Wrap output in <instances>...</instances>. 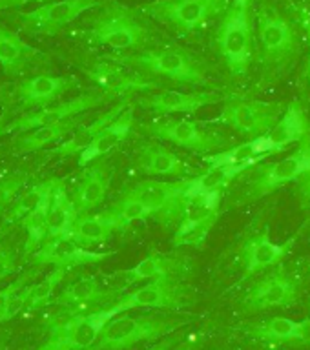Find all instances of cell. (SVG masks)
<instances>
[{
    "instance_id": "1",
    "label": "cell",
    "mask_w": 310,
    "mask_h": 350,
    "mask_svg": "<svg viewBox=\"0 0 310 350\" xmlns=\"http://www.w3.org/2000/svg\"><path fill=\"white\" fill-rule=\"evenodd\" d=\"M73 35L95 46L112 48L115 51H142L155 40L152 27L135 11L126 5L106 0L101 11Z\"/></svg>"
},
{
    "instance_id": "2",
    "label": "cell",
    "mask_w": 310,
    "mask_h": 350,
    "mask_svg": "<svg viewBox=\"0 0 310 350\" xmlns=\"http://www.w3.org/2000/svg\"><path fill=\"white\" fill-rule=\"evenodd\" d=\"M259 62L267 81H274L294 64L300 55V37L296 26L274 5H261L257 11Z\"/></svg>"
},
{
    "instance_id": "3",
    "label": "cell",
    "mask_w": 310,
    "mask_h": 350,
    "mask_svg": "<svg viewBox=\"0 0 310 350\" xmlns=\"http://www.w3.org/2000/svg\"><path fill=\"white\" fill-rule=\"evenodd\" d=\"M190 317L161 314H117L106 323L90 350H125L142 341H157L188 325Z\"/></svg>"
},
{
    "instance_id": "4",
    "label": "cell",
    "mask_w": 310,
    "mask_h": 350,
    "mask_svg": "<svg viewBox=\"0 0 310 350\" xmlns=\"http://www.w3.org/2000/svg\"><path fill=\"white\" fill-rule=\"evenodd\" d=\"M106 59L119 62V64L153 73V75L166 77L170 81L181 84H194L205 86L210 82L207 66L197 59L196 55L183 48H148L137 53L126 55H106Z\"/></svg>"
},
{
    "instance_id": "5",
    "label": "cell",
    "mask_w": 310,
    "mask_h": 350,
    "mask_svg": "<svg viewBox=\"0 0 310 350\" xmlns=\"http://www.w3.org/2000/svg\"><path fill=\"white\" fill-rule=\"evenodd\" d=\"M218 49L234 77H245L254 59L252 0H230L218 27Z\"/></svg>"
},
{
    "instance_id": "6",
    "label": "cell",
    "mask_w": 310,
    "mask_h": 350,
    "mask_svg": "<svg viewBox=\"0 0 310 350\" xmlns=\"http://www.w3.org/2000/svg\"><path fill=\"white\" fill-rule=\"evenodd\" d=\"M104 2L106 0H55L31 11H16L15 15H10V21L26 35L53 37L86 11L101 8Z\"/></svg>"
},
{
    "instance_id": "7",
    "label": "cell",
    "mask_w": 310,
    "mask_h": 350,
    "mask_svg": "<svg viewBox=\"0 0 310 350\" xmlns=\"http://www.w3.org/2000/svg\"><path fill=\"white\" fill-rule=\"evenodd\" d=\"M230 0H153L139 8L142 15L190 35L210 18L224 13Z\"/></svg>"
},
{
    "instance_id": "8",
    "label": "cell",
    "mask_w": 310,
    "mask_h": 350,
    "mask_svg": "<svg viewBox=\"0 0 310 350\" xmlns=\"http://www.w3.org/2000/svg\"><path fill=\"white\" fill-rule=\"evenodd\" d=\"M221 199H223V190L186 197L179 224L172 237V245L175 248L179 246L203 248L210 230L218 223L221 213Z\"/></svg>"
},
{
    "instance_id": "9",
    "label": "cell",
    "mask_w": 310,
    "mask_h": 350,
    "mask_svg": "<svg viewBox=\"0 0 310 350\" xmlns=\"http://www.w3.org/2000/svg\"><path fill=\"white\" fill-rule=\"evenodd\" d=\"M114 316H117L114 308H103L51 323L49 339L38 350H90Z\"/></svg>"
},
{
    "instance_id": "10",
    "label": "cell",
    "mask_w": 310,
    "mask_h": 350,
    "mask_svg": "<svg viewBox=\"0 0 310 350\" xmlns=\"http://www.w3.org/2000/svg\"><path fill=\"white\" fill-rule=\"evenodd\" d=\"M192 286L177 275H166L148 281L144 286L133 290L112 308L115 314L133 310V308H163V310H181L192 303Z\"/></svg>"
},
{
    "instance_id": "11",
    "label": "cell",
    "mask_w": 310,
    "mask_h": 350,
    "mask_svg": "<svg viewBox=\"0 0 310 350\" xmlns=\"http://www.w3.org/2000/svg\"><path fill=\"white\" fill-rule=\"evenodd\" d=\"M112 98H114L112 95H106L103 92H92L77 95L75 98H70L64 103L49 104V106H44V108H38L35 111H29V113L10 120L8 124L0 128V137L10 135V133H26V131L44 128V126L59 124L62 120L82 115L88 109L97 108L101 104H106Z\"/></svg>"
},
{
    "instance_id": "12",
    "label": "cell",
    "mask_w": 310,
    "mask_h": 350,
    "mask_svg": "<svg viewBox=\"0 0 310 350\" xmlns=\"http://www.w3.org/2000/svg\"><path fill=\"white\" fill-rule=\"evenodd\" d=\"M81 71L106 95H112L114 98L126 97L131 93L150 92L155 88H161V84L155 81H150L141 73H135L130 68L106 59V57H97V59H86V62L79 64Z\"/></svg>"
},
{
    "instance_id": "13",
    "label": "cell",
    "mask_w": 310,
    "mask_h": 350,
    "mask_svg": "<svg viewBox=\"0 0 310 350\" xmlns=\"http://www.w3.org/2000/svg\"><path fill=\"white\" fill-rule=\"evenodd\" d=\"M301 292V279L294 272L278 265L272 272L252 284L241 306L245 312H263L270 308H287L298 301Z\"/></svg>"
},
{
    "instance_id": "14",
    "label": "cell",
    "mask_w": 310,
    "mask_h": 350,
    "mask_svg": "<svg viewBox=\"0 0 310 350\" xmlns=\"http://www.w3.org/2000/svg\"><path fill=\"white\" fill-rule=\"evenodd\" d=\"M188 179L175 180V183H163V180H141L130 186L120 197L135 199L153 210V217H159L161 223L170 226L177 223L183 213V206L186 201Z\"/></svg>"
},
{
    "instance_id": "15",
    "label": "cell",
    "mask_w": 310,
    "mask_h": 350,
    "mask_svg": "<svg viewBox=\"0 0 310 350\" xmlns=\"http://www.w3.org/2000/svg\"><path fill=\"white\" fill-rule=\"evenodd\" d=\"M310 172V139L300 142V148L278 163L261 166L254 172L245 190L246 199H261L287 183H294L300 175Z\"/></svg>"
},
{
    "instance_id": "16",
    "label": "cell",
    "mask_w": 310,
    "mask_h": 350,
    "mask_svg": "<svg viewBox=\"0 0 310 350\" xmlns=\"http://www.w3.org/2000/svg\"><path fill=\"white\" fill-rule=\"evenodd\" d=\"M281 108L278 104L259 103V100H243L232 98L224 104L216 122L230 126L240 135L246 137L248 141L256 137L267 135L278 122Z\"/></svg>"
},
{
    "instance_id": "17",
    "label": "cell",
    "mask_w": 310,
    "mask_h": 350,
    "mask_svg": "<svg viewBox=\"0 0 310 350\" xmlns=\"http://www.w3.org/2000/svg\"><path fill=\"white\" fill-rule=\"evenodd\" d=\"M153 137L163 141L174 142L177 146L186 148L190 152L210 155L227 150V139L216 131L205 130L197 124L196 120L179 119V120H157L152 124L144 126Z\"/></svg>"
},
{
    "instance_id": "18",
    "label": "cell",
    "mask_w": 310,
    "mask_h": 350,
    "mask_svg": "<svg viewBox=\"0 0 310 350\" xmlns=\"http://www.w3.org/2000/svg\"><path fill=\"white\" fill-rule=\"evenodd\" d=\"M303 228L305 226L296 230L294 235H290L289 239L283 241V243H274L270 239V226L268 224H265L263 230L250 235L240 250V259L243 270H245V278L281 265L285 256H289L290 250L294 248L298 237L303 234Z\"/></svg>"
},
{
    "instance_id": "19",
    "label": "cell",
    "mask_w": 310,
    "mask_h": 350,
    "mask_svg": "<svg viewBox=\"0 0 310 350\" xmlns=\"http://www.w3.org/2000/svg\"><path fill=\"white\" fill-rule=\"evenodd\" d=\"M114 254L115 252L88 250L86 246L77 245L75 241L68 239V237H55V239H46L37 252H33L31 261L37 267L49 265L53 268L68 270L73 267L97 265V262L106 261Z\"/></svg>"
},
{
    "instance_id": "20",
    "label": "cell",
    "mask_w": 310,
    "mask_h": 350,
    "mask_svg": "<svg viewBox=\"0 0 310 350\" xmlns=\"http://www.w3.org/2000/svg\"><path fill=\"white\" fill-rule=\"evenodd\" d=\"M79 86L75 77H60L40 73V75L29 77L24 81L16 82L13 88V95L22 106L26 108H44L59 100L64 93Z\"/></svg>"
},
{
    "instance_id": "21",
    "label": "cell",
    "mask_w": 310,
    "mask_h": 350,
    "mask_svg": "<svg viewBox=\"0 0 310 350\" xmlns=\"http://www.w3.org/2000/svg\"><path fill=\"white\" fill-rule=\"evenodd\" d=\"M224 100V95L218 92H175V90H163V92L137 98V104L144 109H150L157 115L174 113H196L205 106H212Z\"/></svg>"
},
{
    "instance_id": "22",
    "label": "cell",
    "mask_w": 310,
    "mask_h": 350,
    "mask_svg": "<svg viewBox=\"0 0 310 350\" xmlns=\"http://www.w3.org/2000/svg\"><path fill=\"white\" fill-rule=\"evenodd\" d=\"M112 179H114V168L104 161V157L92 161L88 166H84V172L71 197L79 215L97 208L106 199Z\"/></svg>"
},
{
    "instance_id": "23",
    "label": "cell",
    "mask_w": 310,
    "mask_h": 350,
    "mask_svg": "<svg viewBox=\"0 0 310 350\" xmlns=\"http://www.w3.org/2000/svg\"><path fill=\"white\" fill-rule=\"evenodd\" d=\"M48 62V55L33 48L16 31L0 22V66L5 75L21 77L29 68Z\"/></svg>"
},
{
    "instance_id": "24",
    "label": "cell",
    "mask_w": 310,
    "mask_h": 350,
    "mask_svg": "<svg viewBox=\"0 0 310 350\" xmlns=\"http://www.w3.org/2000/svg\"><path fill=\"white\" fill-rule=\"evenodd\" d=\"M114 294L115 290L104 288L95 275H84V278L77 279V281L68 284L49 303H53L55 306L62 308L68 316H77V314L90 312L92 306H99L101 303H106Z\"/></svg>"
},
{
    "instance_id": "25",
    "label": "cell",
    "mask_w": 310,
    "mask_h": 350,
    "mask_svg": "<svg viewBox=\"0 0 310 350\" xmlns=\"http://www.w3.org/2000/svg\"><path fill=\"white\" fill-rule=\"evenodd\" d=\"M126 226L122 219L114 208H108L99 213H82L71 226L68 239L75 241L81 246L101 245L108 241L115 232H125Z\"/></svg>"
},
{
    "instance_id": "26",
    "label": "cell",
    "mask_w": 310,
    "mask_h": 350,
    "mask_svg": "<svg viewBox=\"0 0 310 350\" xmlns=\"http://www.w3.org/2000/svg\"><path fill=\"white\" fill-rule=\"evenodd\" d=\"M263 139H265L268 155L281 152L294 142H303L310 139V124L303 106L300 103H290L272 130L268 131L267 135H263Z\"/></svg>"
},
{
    "instance_id": "27",
    "label": "cell",
    "mask_w": 310,
    "mask_h": 350,
    "mask_svg": "<svg viewBox=\"0 0 310 350\" xmlns=\"http://www.w3.org/2000/svg\"><path fill=\"white\" fill-rule=\"evenodd\" d=\"M135 164L148 175H197L194 166L159 142H144L137 152Z\"/></svg>"
},
{
    "instance_id": "28",
    "label": "cell",
    "mask_w": 310,
    "mask_h": 350,
    "mask_svg": "<svg viewBox=\"0 0 310 350\" xmlns=\"http://www.w3.org/2000/svg\"><path fill=\"white\" fill-rule=\"evenodd\" d=\"M246 334L265 343H310V319L296 321L290 317L274 316L246 327Z\"/></svg>"
},
{
    "instance_id": "29",
    "label": "cell",
    "mask_w": 310,
    "mask_h": 350,
    "mask_svg": "<svg viewBox=\"0 0 310 350\" xmlns=\"http://www.w3.org/2000/svg\"><path fill=\"white\" fill-rule=\"evenodd\" d=\"M133 103L131 98H125L122 103L115 104L109 109H106L104 113H101L95 120H92L90 124L79 126L75 131H73V135L70 139H66L64 142H60L59 146H53L48 152V157H71V155H75L81 152H84L95 137L101 133V131L109 124V122H114L117 117H119L122 111H125L130 104Z\"/></svg>"
},
{
    "instance_id": "30",
    "label": "cell",
    "mask_w": 310,
    "mask_h": 350,
    "mask_svg": "<svg viewBox=\"0 0 310 350\" xmlns=\"http://www.w3.org/2000/svg\"><path fill=\"white\" fill-rule=\"evenodd\" d=\"M131 128H133V103H131L130 106L114 120V122H109V124L93 139L92 144H90L84 152H81V155H79V166L84 168V166H88L92 161L106 157L109 152H114L115 148L120 146V144L128 139Z\"/></svg>"
},
{
    "instance_id": "31",
    "label": "cell",
    "mask_w": 310,
    "mask_h": 350,
    "mask_svg": "<svg viewBox=\"0 0 310 350\" xmlns=\"http://www.w3.org/2000/svg\"><path fill=\"white\" fill-rule=\"evenodd\" d=\"M185 259L152 250L146 257H142L135 267L122 270V272H119V275L125 278V283L133 284L141 283V281H152V279L157 278H166V275H177V273L185 270Z\"/></svg>"
},
{
    "instance_id": "32",
    "label": "cell",
    "mask_w": 310,
    "mask_h": 350,
    "mask_svg": "<svg viewBox=\"0 0 310 350\" xmlns=\"http://www.w3.org/2000/svg\"><path fill=\"white\" fill-rule=\"evenodd\" d=\"M252 166H256V164H208V168L205 172L188 179L186 197L224 190L232 180L237 179L241 174H245L246 170L252 168Z\"/></svg>"
},
{
    "instance_id": "33",
    "label": "cell",
    "mask_w": 310,
    "mask_h": 350,
    "mask_svg": "<svg viewBox=\"0 0 310 350\" xmlns=\"http://www.w3.org/2000/svg\"><path fill=\"white\" fill-rule=\"evenodd\" d=\"M84 117L77 115V117H71V119H66L59 124L44 126V128H37V130L26 131L24 135H21L18 139L11 142L13 146V152L15 153H31L37 152V150H42V148L53 144V142L64 139L66 135H70L73 131L82 124Z\"/></svg>"
},
{
    "instance_id": "34",
    "label": "cell",
    "mask_w": 310,
    "mask_h": 350,
    "mask_svg": "<svg viewBox=\"0 0 310 350\" xmlns=\"http://www.w3.org/2000/svg\"><path fill=\"white\" fill-rule=\"evenodd\" d=\"M77 217H79V213L75 210V204L71 201V197L68 196L64 183H60L49 197L48 210H46V226H48L46 239L66 237L70 234Z\"/></svg>"
},
{
    "instance_id": "35",
    "label": "cell",
    "mask_w": 310,
    "mask_h": 350,
    "mask_svg": "<svg viewBox=\"0 0 310 350\" xmlns=\"http://www.w3.org/2000/svg\"><path fill=\"white\" fill-rule=\"evenodd\" d=\"M60 179H48L42 183L33 185L31 188H27L22 193H18L13 204H10V210H5L4 217H2V228H10L11 224L18 223L22 217H26L27 213H31L33 210H37L38 206H42L44 202L49 201V197L53 193V190L60 185Z\"/></svg>"
},
{
    "instance_id": "36",
    "label": "cell",
    "mask_w": 310,
    "mask_h": 350,
    "mask_svg": "<svg viewBox=\"0 0 310 350\" xmlns=\"http://www.w3.org/2000/svg\"><path fill=\"white\" fill-rule=\"evenodd\" d=\"M49 202V201H48ZM48 202H44L42 206L27 213L26 217H22L18 223L26 230V243H24V256H31L33 252H37L42 243L48 237V226H46V210Z\"/></svg>"
},
{
    "instance_id": "37",
    "label": "cell",
    "mask_w": 310,
    "mask_h": 350,
    "mask_svg": "<svg viewBox=\"0 0 310 350\" xmlns=\"http://www.w3.org/2000/svg\"><path fill=\"white\" fill-rule=\"evenodd\" d=\"M66 270L64 268H53L51 272L42 278L38 283L29 286V299H27L26 312H35L38 308H42L44 305H48L51 297H53L55 290L60 284V281L64 279Z\"/></svg>"
},
{
    "instance_id": "38",
    "label": "cell",
    "mask_w": 310,
    "mask_h": 350,
    "mask_svg": "<svg viewBox=\"0 0 310 350\" xmlns=\"http://www.w3.org/2000/svg\"><path fill=\"white\" fill-rule=\"evenodd\" d=\"M112 208L119 213L126 228H128L131 223H135V221H142V219H148L152 217V215H155L152 208H148L146 204H142V202L135 201V199H126V197H119V199L112 204Z\"/></svg>"
},
{
    "instance_id": "39",
    "label": "cell",
    "mask_w": 310,
    "mask_h": 350,
    "mask_svg": "<svg viewBox=\"0 0 310 350\" xmlns=\"http://www.w3.org/2000/svg\"><path fill=\"white\" fill-rule=\"evenodd\" d=\"M29 174L27 172H16V174L10 175L0 179V213L5 212V208L10 206L13 199H15L21 190L26 186Z\"/></svg>"
},
{
    "instance_id": "40",
    "label": "cell",
    "mask_w": 310,
    "mask_h": 350,
    "mask_svg": "<svg viewBox=\"0 0 310 350\" xmlns=\"http://www.w3.org/2000/svg\"><path fill=\"white\" fill-rule=\"evenodd\" d=\"M27 299H29V286H24L16 294H13L4 305L0 306V325L11 321L13 317L21 316L22 312H26Z\"/></svg>"
},
{
    "instance_id": "41",
    "label": "cell",
    "mask_w": 310,
    "mask_h": 350,
    "mask_svg": "<svg viewBox=\"0 0 310 350\" xmlns=\"http://www.w3.org/2000/svg\"><path fill=\"white\" fill-rule=\"evenodd\" d=\"M18 268V254L11 246H0V281L10 278Z\"/></svg>"
},
{
    "instance_id": "42",
    "label": "cell",
    "mask_w": 310,
    "mask_h": 350,
    "mask_svg": "<svg viewBox=\"0 0 310 350\" xmlns=\"http://www.w3.org/2000/svg\"><path fill=\"white\" fill-rule=\"evenodd\" d=\"M294 13L296 16H298V21L301 22V26L305 27L307 42H309V53H307L305 68H303V81H305L307 90H309L310 93V10H307L303 5H296Z\"/></svg>"
},
{
    "instance_id": "43",
    "label": "cell",
    "mask_w": 310,
    "mask_h": 350,
    "mask_svg": "<svg viewBox=\"0 0 310 350\" xmlns=\"http://www.w3.org/2000/svg\"><path fill=\"white\" fill-rule=\"evenodd\" d=\"M35 275H37V268H33V270H27V272L21 273V275H18V278H16L13 283H10L8 286H4V288L0 290V306L4 305L5 301L10 299L11 295L16 294V292H18L21 288H24V286L27 284V281L35 278Z\"/></svg>"
},
{
    "instance_id": "44",
    "label": "cell",
    "mask_w": 310,
    "mask_h": 350,
    "mask_svg": "<svg viewBox=\"0 0 310 350\" xmlns=\"http://www.w3.org/2000/svg\"><path fill=\"white\" fill-rule=\"evenodd\" d=\"M296 183V196L300 197V201L303 202V206L310 208V172H305L300 175Z\"/></svg>"
},
{
    "instance_id": "45",
    "label": "cell",
    "mask_w": 310,
    "mask_h": 350,
    "mask_svg": "<svg viewBox=\"0 0 310 350\" xmlns=\"http://www.w3.org/2000/svg\"><path fill=\"white\" fill-rule=\"evenodd\" d=\"M35 2H46V0H0V11L18 10L27 4H35Z\"/></svg>"
},
{
    "instance_id": "46",
    "label": "cell",
    "mask_w": 310,
    "mask_h": 350,
    "mask_svg": "<svg viewBox=\"0 0 310 350\" xmlns=\"http://www.w3.org/2000/svg\"><path fill=\"white\" fill-rule=\"evenodd\" d=\"M177 341H179V338H177V334H174V336H166V338H163L159 343L152 345L150 349L146 350H172L177 345Z\"/></svg>"
},
{
    "instance_id": "47",
    "label": "cell",
    "mask_w": 310,
    "mask_h": 350,
    "mask_svg": "<svg viewBox=\"0 0 310 350\" xmlns=\"http://www.w3.org/2000/svg\"><path fill=\"white\" fill-rule=\"evenodd\" d=\"M172 350H197V343L194 341V339H186V341H183V343L175 345Z\"/></svg>"
},
{
    "instance_id": "48",
    "label": "cell",
    "mask_w": 310,
    "mask_h": 350,
    "mask_svg": "<svg viewBox=\"0 0 310 350\" xmlns=\"http://www.w3.org/2000/svg\"><path fill=\"white\" fill-rule=\"evenodd\" d=\"M5 95H8V90H5L4 86L0 88V106H2V103L5 100Z\"/></svg>"
},
{
    "instance_id": "49",
    "label": "cell",
    "mask_w": 310,
    "mask_h": 350,
    "mask_svg": "<svg viewBox=\"0 0 310 350\" xmlns=\"http://www.w3.org/2000/svg\"><path fill=\"white\" fill-rule=\"evenodd\" d=\"M8 230H10V228H0V239L4 237V234H5V232H8Z\"/></svg>"
},
{
    "instance_id": "50",
    "label": "cell",
    "mask_w": 310,
    "mask_h": 350,
    "mask_svg": "<svg viewBox=\"0 0 310 350\" xmlns=\"http://www.w3.org/2000/svg\"><path fill=\"white\" fill-rule=\"evenodd\" d=\"M0 350H4V347H0Z\"/></svg>"
},
{
    "instance_id": "51",
    "label": "cell",
    "mask_w": 310,
    "mask_h": 350,
    "mask_svg": "<svg viewBox=\"0 0 310 350\" xmlns=\"http://www.w3.org/2000/svg\"><path fill=\"white\" fill-rule=\"evenodd\" d=\"M309 306H310V305H309Z\"/></svg>"
}]
</instances>
